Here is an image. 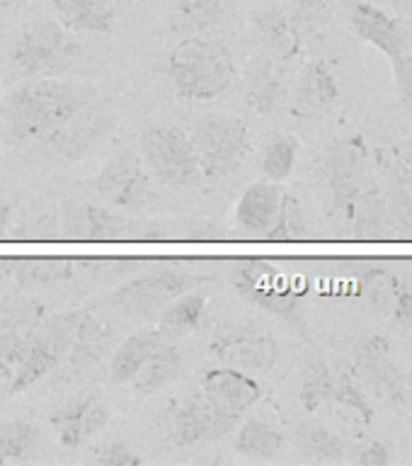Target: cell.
I'll use <instances>...</instances> for the list:
<instances>
[{"label": "cell", "mask_w": 412, "mask_h": 466, "mask_svg": "<svg viewBox=\"0 0 412 466\" xmlns=\"http://www.w3.org/2000/svg\"><path fill=\"white\" fill-rule=\"evenodd\" d=\"M393 316L400 326L412 333V291H398V297L393 301Z\"/></svg>", "instance_id": "obj_43"}, {"label": "cell", "mask_w": 412, "mask_h": 466, "mask_svg": "<svg viewBox=\"0 0 412 466\" xmlns=\"http://www.w3.org/2000/svg\"><path fill=\"white\" fill-rule=\"evenodd\" d=\"M253 32L260 42L262 51L276 61H291L304 51L289 10L279 5H262L253 13Z\"/></svg>", "instance_id": "obj_24"}, {"label": "cell", "mask_w": 412, "mask_h": 466, "mask_svg": "<svg viewBox=\"0 0 412 466\" xmlns=\"http://www.w3.org/2000/svg\"><path fill=\"white\" fill-rule=\"evenodd\" d=\"M75 275V262L68 258H7L0 260V282L20 291H36L68 282Z\"/></svg>", "instance_id": "obj_22"}, {"label": "cell", "mask_w": 412, "mask_h": 466, "mask_svg": "<svg viewBox=\"0 0 412 466\" xmlns=\"http://www.w3.org/2000/svg\"><path fill=\"white\" fill-rule=\"evenodd\" d=\"M340 100V86L326 61H306L289 83L286 105L296 116L327 115Z\"/></svg>", "instance_id": "obj_19"}, {"label": "cell", "mask_w": 412, "mask_h": 466, "mask_svg": "<svg viewBox=\"0 0 412 466\" xmlns=\"http://www.w3.org/2000/svg\"><path fill=\"white\" fill-rule=\"evenodd\" d=\"M233 451L250 461H269L275 459L286 444L282 428L267 418H247L240 420L238 428L233 430Z\"/></svg>", "instance_id": "obj_28"}, {"label": "cell", "mask_w": 412, "mask_h": 466, "mask_svg": "<svg viewBox=\"0 0 412 466\" xmlns=\"http://www.w3.org/2000/svg\"><path fill=\"white\" fill-rule=\"evenodd\" d=\"M320 202L327 218L355 238L381 236V207L367 187V153L362 138H345L320 158Z\"/></svg>", "instance_id": "obj_1"}, {"label": "cell", "mask_w": 412, "mask_h": 466, "mask_svg": "<svg viewBox=\"0 0 412 466\" xmlns=\"http://www.w3.org/2000/svg\"><path fill=\"white\" fill-rule=\"evenodd\" d=\"M44 319L46 306L36 299L25 294L0 299V379H5V384Z\"/></svg>", "instance_id": "obj_16"}, {"label": "cell", "mask_w": 412, "mask_h": 466, "mask_svg": "<svg viewBox=\"0 0 412 466\" xmlns=\"http://www.w3.org/2000/svg\"><path fill=\"white\" fill-rule=\"evenodd\" d=\"M355 377L367 389V393H374L393 410L406 406V374H403V367L396 362L391 342L386 335H367L364 340L357 342Z\"/></svg>", "instance_id": "obj_14"}, {"label": "cell", "mask_w": 412, "mask_h": 466, "mask_svg": "<svg viewBox=\"0 0 412 466\" xmlns=\"http://www.w3.org/2000/svg\"><path fill=\"white\" fill-rule=\"evenodd\" d=\"M267 240H304L308 238V218H306V209L301 199L291 192H284L282 202H279V211H276L275 224L269 226Z\"/></svg>", "instance_id": "obj_38"}, {"label": "cell", "mask_w": 412, "mask_h": 466, "mask_svg": "<svg viewBox=\"0 0 412 466\" xmlns=\"http://www.w3.org/2000/svg\"><path fill=\"white\" fill-rule=\"evenodd\" d=\"M95 102L85 83L61 78H27L5 95V115L13 137L20 141H46Z\"/></svg>", "instance_id": "obj_2"}, {"label": "cell", "mask_w": 412, "mask_h": 466, "mask_svg": "<svg viewBox=\"0 0 412 466\" xmlns=\"http://www.w3.org/2000/svg\"><path fill=\"white\" fill-rule=\"evenodd\" d=\"M284 189L279 182L260 180L247 185L236 204V228L247 238H265L275 224Z\"/></svg>", "instance_id": "obj_23"}, {"label": "cell", "mask_w": 412, "mask_h": 466, "mask_svg": "<svg viewBox=\"0 0 412 466\" xmlns=\"http://www.w3.org/2000/svg\"><path fill=\"white\" fill-rule=\"evenodd\" d=\"M209 355L226 367L250 374H269L279 362V342L253 320H231L214 330Z\"/></svg>", "instance_id": "obj_12"}, {"label": "cell", "mask_w": 412, "mask_h": 466, "mask_svg": "<svg viewBox=\"0 0 412 466\" xmlns=\"http://www.w3.org/2000/svg\"><path fill=\"white\" fill-rule=\"evenodd\" d=\"M347 461L357 466H386L391 464V447L381 440L349 444Z\"/></svg>", "instance_id": "obj_41"}, {"label": "cell", "mask_w": 412, "mask_h": 466, "mask_svg": "<svg viewBox=\"0 0 412 466\" xmlns=\"http://www.w3.org/2000/svg\"><path fill=\"white\" fill-rule=\"evenodd\" d=\"M349 27L362 42L384 51L391 61L412 49V27L407 20L393 17L386 7L371 0H355L349 5Z\"/></svg>", "instance_id": "obj_17"}, {"label": "cell", "mask_w": 412, "mask_h": 466, "mask_svg": "<svg viewBox=\"0 0 412 466\" xmlns=\"http://www.w3.org/2000/svg\"><path fill=\"white\" fill-rule=\"evenodd\" d=\"M17 5H20V0H0V20L7 17V15H13Z\"/></svg>", "instance_id": "obj_46"}, {"label": "cell", "mask_w": 412, "mask_h": 466, "mask_svg": "<svg viewBox=\"0 0 412 466\" xmlns=\"http://www.w3.org/2000/svg\"><path fill=\"white\" fill-rule=\"evenodd\" d=\"M337 386V374L330 370L326 360H313L306 364L304 377H301V391L298 400L308 413H316L323 406H330Z\"/></svg>", "instance_id": "obj_36"}, {"label": "cell", "mask_w": 412, "mask_h": 466, "mask_svg": "<svg viewBox=\"0 0 412 466\" xmlns=\"http://www.w3.org/2000/svg\"><path fill=\"white\" fill-rule=\"evenodd\" d=\"M199 389H202L211 400H216L218 406L231 408L236 413H246L255 403L262 400V384L255 379V374L243 370H236V367H211L202 374V381H199Z\"/></svg>", "instance_id": "obj_21"}, {"label": "cell", "mask_w": 412, "mask_h": 466, "mask_svg": "<svg viewBox=\"0 0 412 466\" xmlns=\"http://www.w3.org/2000/svg\"><path fill=\"white\" fill-rule=\"evenodd\" d=\"M330 406H342L345 410L357 415V420L362 425H369L374 420V406L367 389L359 384L355 371H340L337 374V386H335V396Z\"/></svg>", "instance_id": "obj_39"}, {"label": "cell", "mask_w": 412, "mask_h": 466, "mask_svg": "<svg viewBox=\"0 0 412 466\" xmlns=\"http://www.w3.org/2000/svg\"><path fill=\"white\" fill-rule=\"evenodd\" d=\"M15 204L10 199H3L0 202V240L7 238V231H10V226L15 221Z\"/></svg>", "instance_id": "obj_44"}, {"label": "cell", "mask_w": 412, "mask_h": 466, "mask_svg": "<svg viewBox=\"0 0 412 466\" xmlns=\"http://www.w3.org/2000/svg\"><path fill=\"white\" fill-rule=\"evenodd\" d=\"M138 153L153 180L173 189H196L204 182L195 144L185 129L153 124L138 137Z\"/></svg>", "instance_id": "obj_7"}, {"label": "cell", "mask_w": 412, "mask_h": 466, "mask_svg": "<svg viewBox=\"0 0 412 466\" xmlns=\"http://www.w3.org/2000/svg\"><path fill=\"white\" fill-rule=\"evenodd\" d=\"M109 348H112V328L105 320L97 319L93 311L83 309L78 330H75V338H73L64 364L71 374H80L87 367L100 362L102 357L109 352Z\"/></svg>", "instance_id": "obj_27"}, {"label": "cell", "mask_w": 412, "mask_h": 466, "mask_svg": "<svg viewBox=\"0 0 412 466\" xmlns=\"http://www.w3.org/2000/svg\"><path fill=\"white\" fill-rule=\"evenodd\" d=\"M289 15L304 46H320L330 39L335 22L330 0H291Z\"/></svg>", "instance_id": "obj_34"}, {"label": "cell", "mask_w": 412, "mask_h": 466, "mask_svg": "<svg viewBox=\"0 0 412 466\" xmlns=\"http://www.w3.org/2000/svg\"><path fill=\"white\" fill-rule=\"evenodd\" d=\"M289 71L284 61L262 54L250 58L246 68V100L262 116H275L286 102Z\"/></svg>", "instance_id": "obj_20"}, {"label": "cell", "mask_w": 412, "mask_h": 466, "mask_svg": "<svg viewBox=\"0 0 412 466\" xmlns=\"http://www.w3.org/2000/svg\"><path fill=\"white\" fill-rule=\"evenodd\" d=\"M49 5L75 35H109L116 25L115 0H49Z\"/></svg>", "instance_id": "obj_26"}, {"label": "cell", "mask_w": 412, "mask_h": 466, "mask_svg": "<svg viewBox=\"0 0 412 466\" xmlns=\"http://www.w3.org/2000/svg\"><path fill=\"white\" fill-rule=\"evenodd\" d=\"M182 352L175 345L173 338H166L158 348L153 350V355L146 360V364L138 370V374L131 379V391L136 396H153L163 391L166 386L177 381L182 374Z\"/></svg>", "instance_id": "obj_29"}, {"label": "cell", "mask_w": 412, "mask_h": 466, "mask_svg": "<svg viewBox=\"0 0 412 466\" xmlns=\"http://www.w3.org/2000/svg\"><path fill=\"white\" fill-rule=\"evenodd\" d=\"M61 236L68 240H136L156 238L166 231L163 224H151L146 218L129 217L126 211L109 209L93 202L65 199L61 204Z\"/></svg>", "instance_id": "obj_9"}, {"label": "cell", "mask_w": 412, "mask_h": 466, "mask_svg": "<svg viewBox=\"0 0 412 466\" xmlns=\"http://www.w3.org/2000/svg\"><path fill=\"white\" fill-rule=\"evenodd\" d=\"M95 187L107 199L109 207H115L119 211H129V214L146 211L156 199L153 177L148 173V167L144 166L141 156L126 148V146L112 151L107 163L97 173Z\"/></svg>", "instance_id": "obj_13"}, {"label": "cell", "mask_w": 412, "mask_h": 466, "mask_svg": "<svg viewBox=\"0 0 412 466\" xmlns=\"http://www.w3.org/2000/svg\"><path fill=\"white\" fill-rule=\"evenodd\" d=\"M206 306L209 297L202 289H189L180 297H175L170 304L158 313V328L167 338H177V335H189L199 330L206 316Z\"/></svg>", "instance_id": "obj_32"}, {"label": "cell", "mask_w": 412, "mask_h": 466, "mask_svg": "<svg viewBox=\"0 0 412 466\" xmlns=\"http://www.w3.org/2000/svg\"><path fill=\"white\" fill-rule=\"evenodd\" d=\"M87 461L97 466H138L144 461V457L138 454L131 444L119 442V440H109L90 450Z\"/></svg>", "instance_id": "obj_40"}, {"label": "cell", "mask_w": 412, "mask_h": 466, "mask_svg": "<svg viewBox=\"0 0 412 466\" xmlns=\"http://www.w3.org/2000/svg\"><path fill=\"white\" fill-rule=\"evenodd\" d=\"M109 418L112 410L105 396L90 389L71 393L49 413L51 428L65 450H80L93 442L107 428Z\"/></svg>", "instance_id": "obj_15"}, {"label": "cell", "mask_w": 412, "mask_h": 466, "mask_svg": "<svg viewBox=\"0 0 412 466\" xmlns=\"http://www.w3.org/2000/svg\"><path fill=\"white\" fill-rule=\"evenodd\" d=\"M80 316H83V309L44 319L42 326L36 328L35 338L29 340L20 364L15 367L13 377L7 381V391H29L32 386L39 384L42 379H46L51 371L64 364L73 338H75V330H78Z\"/></svg>", "instance_id": "obj_8"}, {"label": "cell", "mask_w": 412, "mask_h": 466, "mask_svg": "<svg viewBox=\"0 0 412 466\" xmlns=\"http://www.w3.org/2000/svg\"><path fill=\"white\" fill-rule=\"evenodd\" d=\"M231 284L240 297L279 319L298 320L304 313V294L267 260H236Z\"/></svg>", "instance_id": "obj_11"}, {"label": "cell", "mask_w": 412, "mask_h": 466, "mask_svg": "<svg viewBox=\"0 0 412 466\" xmlns=\"http://www.w3.org/2000/svg\"><path fill=\"white\" fill-rule=\"evenodd\" d=\"M209 277L182 265H160V269L131 279L109 294V304L129 316H158L175 297L189 289H199Z\"/></svg>", "instance_id": "obj_10"}, {"label": "cell", "mask_w": 412, "mask_h": 466, "mask_svg": "<svg viewBox=\"0 0 412 466\" xmlns=\"http://www.w3.org/2000/svg\"><path fill=\"white\" fill-rule=\"evenodd\" d=\"M393 71H396V86H398L400 102H403V107L407 112H412V51L393 58Z\"/></svg>", "instance_id": "obj_42"}, {"label": "cell", "mask_w": 412, "mask_h": 466, "mask_svg": "<svg viewBox=\"0 0 412 466\" xmlns=\"http://www.w3.org/2000/svg\"><path fill=\"white\" fill-rule=\"evenodd\" d=\"M20 221L15 218L10 231H7V238L13 240H54L61 236V221H58V214L51 207L42 202L29 204L25 214H17Z\"/></svg>", "instance_id": "obj_37"}, {"label": "cell", "mask_w": 412, "mask_h": 466, "mask_svg": "<svg viewBox=\"0 0 412 466\" xmlns=\"http://www.w3.org/2000/svg\"><path fill=\"white\" fill-rule=\"evenodd\" d=\"M298 457L313 464H340L347 461L349 444L326 425H301L296 432Z\"/></svg>", "instance_id": "obj_33"}, {"label": "cell", "mask_w": 412, "mask_h": 466, "mask_svg": "<svg viewBox=\"0 0 412 466\" xmlns=\"http://www.w3.org/2000/svg\"><path fill=\"white\" fill-rule=\"evenodd\" d=\"M243 413H236L231 408L218 406L206 393L189 391L180 399L170 400L166 415H163V432L167 442L180 450H192L202 444H214L231 435L238 428Z\"/></svg>", "instance_id": "obj_6"}, {"label": "cell", "mask_w": 412, "mask_h": 466, "mask_svg": "<svg viewBox=\"0 0 412 466\" xmlns=\"http://www.w3.org/2000/svg\"><path fill=\"white\" fill-rule=\"evenodd\" d=\"M199 167L206 182H224L236 175L253 153V129L243 116L228 112H206L192 124Z\"/></svg>", "instance_id": "obj_5"}, {"label": "cell", "mask_w": 412, "mask_h": 466, "mask_svg": "<svg viewBox=\"0 0 412 466\" xmlns=\"http://www.w3.org/2000/svg\"><path fill=\"white\" fill-rule=\"evenodd\" d=\"M163 330H138L131 333L124 342H119L109 360V379L116 384H129L136 377L138 370L144 367L146 360L153 355V350L166 340Z\"/></svg>", "instance_id": "obj_30"}, {"label": "cell", "mask_w": 412, "mask_h": 466, "mask_svg": "<svg viewBox=\"0 0 412 466\" xmlns=\"http://www.w3.org/2000/svg\"><path fill=\"white\" fill-rule=\"evenodd\" d=\"M371 3H377L381 7H391L396 13H412V0H371Z\"/></svg>", "instance_id": "obj_45"}, {"label": "cell", "mask_w": 412, "mask_h": 466, "mask_svg": "<svg viewBox=\"0 0 412 466\" xmlns=\"http://www.w3.org/2000/svg\"><path fill=\"white\" fill-rule=\"evenodd\" d=\"M301 141L294 134H275L260 153V173L265 180L282 185L296 166Z\"/></svg>", "instance_id": "obj_35"}, {"label": "cell", "mask_w": 412, "mask_h": 466, "mask_svg": "<svg viewBox=\"0 0 412 466\" xmlns=\"http://www.w3.org/2000/svg\"><path fill=\"white\" fill-rule=\"evenodd\" d=\"M112 131H115V115L93 102L78 116H73L64 129L51 134L46 144L65 158L78 160L100 151L105 141L112 137Z\"/></svg>", "instance_id": "obj_18"}, {"label": "cell", "mask_w": 412, "mask_h": 466, "mask_svg": "<svg viewBox=\"0 0 412 466\" xmlns=\"http://www.w3.org/2000/svg\"><path fill=\"white\" fill-rule=\"evenodd\" d=\"M42 428L25 418L0 425V464H27L42 457Z\"/></svg>", "instance_id": "obj_31"}, {"label": "cell", "mask_w": 412, "mask_h": 466, "mask_svg": "<svg viewBox=\"0 0 412 466\" xmlns=\"http://www.w3.org/2000/svg\"><path fill=\"white\" fill-rule=\"evenodd\" d=\"M236 0H175L167 15V29L173 36L211 35L224 27L233 15Z\"/></svg>", "instance_id": "obj_25"}, {"label": "cell", "mask_w": 412, "mask_h": 466, "mask_svg": "<svg viewBox=\"0 0 412 466\" xmlns=\"http://www.w3.org/2000/svg\"><path fill=\"white\" fill-rule=\"evenodd\" d=\"M166 73L175 95L185 102L216 100L238 78L231 46L209 35L182 36L167 54Z\"/></svg>", "instance_id": "obj_3"}, {"label": "cell", "mask_w": 412, "mask_h": 466, "mask_svg": "<svg viewBox=\"0 0 412 466\" xmlns=\"http://www.w3.org/2000/svg\"><path fill=\"white\" fill-rule=\"evenodd\" d=\"M83 54V42L56 17L29 15L10 44L7 61L22 80L61 78L80 64Z\"/></svg>", "instance_id": "obj_4"}]
</instances>
